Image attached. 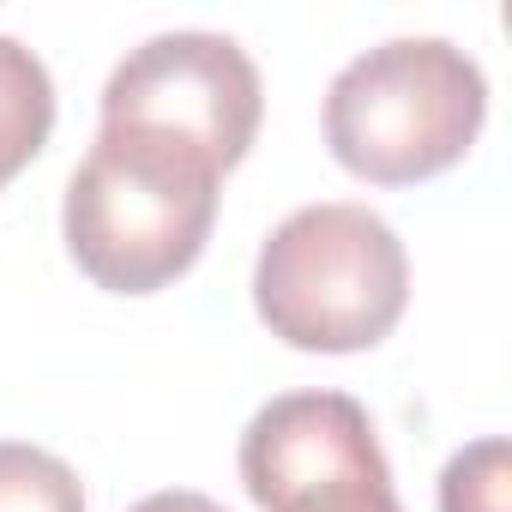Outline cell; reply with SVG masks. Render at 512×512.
<instances>
[{
    "label": "cell",
    "instance_id": "6da1fadb",
    "mask_svg": "<svg viewBox=\"0 0 512 512\" xmlns=\"http://www.w3.org/2000/svg\"><path fill=\"white\" fill-rule=\"evenodd\" d=\"M217 181L223 175L181 145L97 127L61 205L73 266L109 296H151L175 284L211 241Z\"/></svg>",
    "mask_w": 512,
    "mask_h": 512
},
{
    "label": "cell",
    "instance_id": "7a4b0ae2",
    "mask_svg": "<svg viewBox=\"0 0 512 512\" xmlns=\"http://www.w3.org/2000/svg\"><path fill=\"white\" fill-rule=\"evenodd\" d=\"M410 302L398 229L350 199L290 211L253 260V308L266 332L308 356H350L392 338Z\"/></svg>",
    "mask_w": 512,
    "mask_h": 512
},
{
    "label": "cell",
    "instance_id": "3957f363",
    "mask_svg": "<svg viewBox=\"0 0 512 512\" xmlns=\"http://www.w3.org/2000/svg\"><path fill=\"white\" fill-rule=\"evenodd\" d=\"M488 121L482 67L446 37H392L356 55L326 91V145L368 187L446 175Z\"/></svg>",
    "mask_w": 512,
    "mask_h": 512
},
{
    "label": "cell",
    "instance_id": "277c9868",
    "mask_svg": "<svg viewBox=\"0 0 512 512\" xmlns=\"http://www.w3.org/2000/svg\"><path fill=\"white\" fill-rule=\"evenodd\" d=\"M266 115L260 67L235 37L217 31H163L139 43L103 85V127L145 133L205 157L229 175Z\"/></svg>",
    "mask_w": 512,
    "mask_h": 512
},
{
    "label": "cell",
    "instance_id": "5b68a950",
    "mask_svg": "<svg viewBox=\"0 0 512 512\" xmlns=\"http://www.w3.org/2000/svg\"><path fill=\"white\" fill-rule=\"evenodd\" d=\"M235 464L260 512H404L374 422L350 392H284L260 404Z\"/></svg>",
    "mask_w": 512,
    "mask_h": 512
},
{
    "label": "cell",
    "instance_id": "8992f818",
    "mask_svg": "<svg viewBox=\"0 0 512 512\" xmlns=\"http://www.w3.org/2000/svg\"><path fill=\"white\" fill-rule=\"evenodd\" d=\"M49 133H55V79H49V67L19 37H0V187L37 163Z\"/></svg>",
    "mask_w": 512,
    "mask_h": 512
},
{
    "label": "cell",
    "instance_id": "52a82bcc",
    "mask_svg": "<svg viewBox=\"0 0 512 512\" xmlns=\"http://www.w3.org/2000/svg\"><path fill=\"white\" fill-rule=\"evenodd\" d=\"M0 512H85V488L67 458L0 440Z\"/></svg>",
    "mask_w": 512,
    "mask_h": 512
},
{
    "label": "cell",
    "instance_id": "ba28073f",
    "mask_svg": "<svg viewBox=\"0 0 512 512\" xmlns=\"http://www.w3.org/2000/svg\"><path fill=\"white\" fill-rule=\"evenodd\" d=\"M506 488H512V458H506V440L488 434L446 458L440 512H506Z\"/></svg>",
    "mask_w": 512,
    "mask_h": 512
},
{
    "label": "cell",
    "instance_id": "9c48e42d",
    "mask_svg": "<svg viewBox=\"0 0 512 512\" xmlns=\"http://www.w3.org/2000/svg\"><path fill=\"white\" fill-rule=\"evenodd\" d=\"M127 512H223L211 494H193V488H163V494H145L139 506H127Z\"/></svg>",
    "mask_w": 512,
    "mask_h": 512
}]
</instances>
